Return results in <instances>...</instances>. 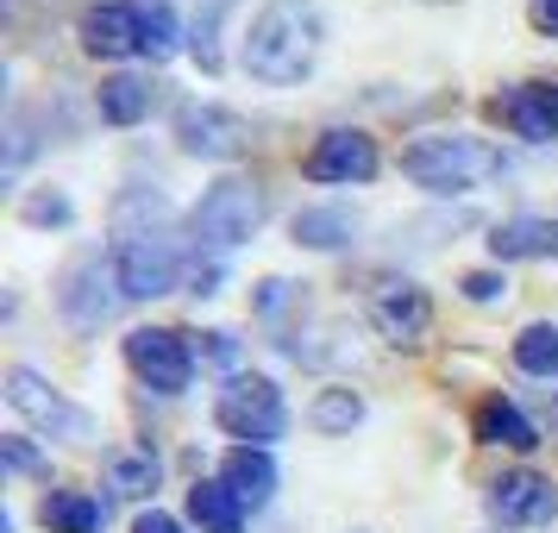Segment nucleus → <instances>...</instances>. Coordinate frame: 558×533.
Returning a JSON list of instances; mask_svg holds the SVG:
<instances>
[{
  "label": "nucleus",
  "mask_w": 558,
  "mask_h": 533,
  "mask_svg": "<svg viewBox=\"0 0 558 533\" xmlns=\"http://www.w3.org/2000/svg\"><path fill=\"white\" fill-rule=\"evenodd\" d=\"M320 45H327V20L314 0H264L245 32V70L264 88H295L320 63Z\"/></svg>",
  "instance_id": "nucleus-1"
},
{
  "label": "nucleus",
  "mask_w": 558,
  "mask_h": 533,
  "mask_svg": "<svg viewBox=\"0 0 558 533\" xmlns=\"http://www.w3.org/2000/svg\"><path fill=\"white\" fill-rule=\"evenodd\" d=\"M502 163V145L489 138H471V132H427L402 152V177L427 195H471L483 182H496Z\"/></svg>",
  "instance_id": "nucleus-2"
},
{
  "label": "nucleus",
  "mask_w": 558,
  "mask_h": 533,
  "mask_svg": "<svg viewBox=\"0 0 558 533\" xmlns=\"http://www.w3.org/2000/svg\"><path fill=\"white\" fill-rule=\"evenodd\" d=\"M214 421L232 433V439H245V446H270L282 439L289 427V402H282V389L270 377H227V389L214 396Z\"/></svg>",
  "instance_id": "nucleus-3"
},
{
  "label": "nucleus",
  "mask_w": 558,
  "mask_h": 533,
  "mask_svg": "<svg viewBox=\"0 0 558 533\" xmlns=\"http://www.w3.org/2000/svg\"><path fill=\"white\" fill-rule=\"evenodd\" d=\"M264 214H270L264 189H257L252 177H227V182H214L202 202H195L189 227H195L202 245H245V239L264 227Z\"/></svg>",
  "instance_id": "nucleus-4"
},
{
  "label": "nucleus",
  "mask_w": 558,
  "mask_h": 533,
  "mask_svg": "<svg viewBox=\"0 0 558 533\" xmlns=\"http://www.w3.org/2000/svg\"><path fill=\"white\" fill-rule=\"evenodd\" d=\"M7 402H13L20 421H32V427L51 433V439H95V414L76 408L63 389H51L32 364H13V371H7Z\"/></svg>",
  "instance_id": "nucleus-5"
},
{
  "label": "nucleus",
  "mask_w": 558,
  "mask_h": 533,
  "mask_svg": "<svg viewBox=\"0 0 558 533\" xmlns=\"http://www.w3.org/2000/svg\"><path fill=\"white\" fill-rule=\"evenodd\" d=\"M113 270H120L126 302H157V295H170V289H177L182 252L163 239V232H126V239L113 245Z\"/></svg>",
  "instance_id": "nucleus-6"
},
{
  "label": "nucleus",
  "mask_w": 558,
  "mask_h": 533,
  "mask_svg": "<svg viewBox=\"0 0 558 533\" xmlns=\"http://www.w3.org/2000/svg\"><path fill=\"white\" fill-rule=\"evenodd\" d=\"M126 364L138 383H151L157 396H182L189 377H195V358H189V339L170 327H132L126 332Z\"/></svg>",
  "instance_id": "nucleus-7"
},
{
  "label": "nucleus",
  "mask_w": 558,
  "mask_h": 533,
  "mask_svg": "<svg viewBox=\"0 0 558 533\" xmlns=\"http://www.w3.org/2000/svg\"><path fill=\"white\" fill-rule=\"evenodd\" d=\"M177 145L202 163H227V157H245L252 145V126L220 101H189L177 107Z\"/></svg>",
  "instance_id": "nucleus-8"
},
{
  "label": "nucleus",
  "mask_w": 558,
  "mask_h": 533,
  "mask_svg": "<svg viewBox=\"0 0 558 533\" xmlns=\"http://www.w3.org/2000/svg\"><path fill=\"white\" fill-rule=\"evenodd\" d=\"M383 170V152L371 132L357 126H327L302 157V177L307 182H371Z\"/></svg>",
  "instance_id": "nucleus-9"
},
{
  "label": "nucleus",
  "mask_w": 558,
  "mask_h": 533,
  "mask_svg": "<svg viewBox=\"0 0 558 533\" xmlns=\"http://www.w3.org/2000/svg\"><path fill=\"white\" fill-rule=\"evenodd\" d=\"M120 295H126V289H120V270L101 264V257H82V264H70V277L57 289V307H63V320L76 332H95L107 314H113Z\"/></svg>",
  "instance_id": "nucleus-10"
},
{
  "label": "nucleus",
  "mask_w": 558,
  "mask_h": 533,
  "mask_svg": "<svg viewBox=\"0 0 558 533\" xmlns=\"http://www.w3.org/2000/svg\"><path fill=\"white\" fill-rule=\"evenodd\" d=\"M489 514L502 521V528H546L558 514V483L539 477V471H502V477L489 483Z\"/></svg>",
  "instance_id": "nucleus-11"
},
{
  "label": "nucleus",
  "mask_w": 558,
  "mask_h": 533,
  "mask_svg": "<svg viewBox=\"0 0 558 533\" xmlns=\"http://www.w3.org/2000/svg\"><path fill=\"white\" fill-rule=\"evenodd\" d=\"M489 113H496L514 138L546 145V138H558V82H514V88H502V95L489 101Z\"/></svg>",
  "instance_id": "nucleus-12"
},
{
  "label": "nucleus",
  "mask_w": 558,
  "mask_h": 533,
  "mask_svg": "<svg viewBox=\"0 0 558 533\" xmlns=\"http://www.w3.org/2000/svg\"><path fill=\"white\" fill-rule=\"evenodd\" d=\"M145 20L151 7H132V0H107L82 20V51L88 57H145Z\"/></svg>",
  "instance_id": "nucleus-13"
},
{
  "label": "nucleus",
  "mask_w": 558,
  "mask_h": 533,
  "mask_svg": "<svg viewBox=\"0 0 558 533\" xmlns=\"http://www.w3.org/2000/svg\"><path fill=\"white\" fill-rule=\"evenodd\" d=\"M371 320H377L383 339H396V346H414V339L433 327L427 289H421V282H377V289H371Z\"/></svg>",
  "instance_id": "nucleus-14"
},
{
  "label": "nucleus",
  "mask_w": 558,
  "mask_h": 533,
  "mask_svg": "<svg viewBox=\"0 0 558 533\" xmlns=\"http://www.w3.org/2000/svg\"><path fill=\"white\" fill-rule=\"evenodd\" d=\"M489 252L514 264V257H558V220L553 214H514L502 227H489Z\"/></svg>",
  "instance_id": "nucleus-15"
},
{
  "label": "nucleus",
  "mask_w": 558,
  "mask_h": 533,
  "mask_svg": "<svg viewBox=\"0 0 558 533\" xmlns=\"http://www.w3.org/2000/svg\"><path fill=\"white\" fill-rule=\"evenodd\" d=\"M220 483H227L245 508H264L270 496H277V464H270L264 446H232L227 464H220Z\"/></svg>",
  "instance_id": "nucleus-16"
},
{
  "label": "nucleus",
  "mask_w": 558,
  "mask_h": 533,
  "mask_svg": "<svg viewBox=\"0 0 558 533\" xmlns=\"http://www.w3.org/2000/svg\"><path fill=\"white\" fill-rule=\"evenodd\" d=\"M95 107H101L107 126H138V120L157 107V82L151 76H107L101 95H95Z\"/></svg>",
  "instance_id": "nucleus-17"
},
{
  "label": "nucleus",
  "mask_w": 558,
  "mask_h": 533,
  "mask_svg": "<svg viewBox=\"0 0 558 533\" xmlns=\"http://www.w3.org/2000/svg\"><path fill=\"white\" fill-rule=\"evenodd\" d=\"M477 439L483 446H508V452H533V446H539V427H533L514 402L489 396V402L477 408Z\"/></svg>",
  "instance_id": "nucleus-18"
},
{
  "label": "nucleus",
  "mask_w": 558,
  "mask_h": 533,
  "mask_svg": "<svg viewBox=\"0 0 558 533\" xmlns=\"http://www.w3.org/2000/svg\"><path fill=\"white\" fill-rule=\"evenodd\" d=\"M38 521L51 533H101L107 508H101V496H88V489H51V496L38 502Z\"/></svg>",
  "instance_id": "nucleus-19"
},
{
  "label": "nucleus",
  "mask_w": 558,
  "mask_h": 533,
  "mask_svg": "<svg viewBox=\"0 0 558 533\" xmlns=\"http://www.w3.org/2000/svg\"><path fill=\"white\" fill-rule=\"evenodd\" d=\"M189 514H195L202 533H245V502H239L220 477H202L189 489Z\"/></svg>",
  "instance_id": "nucleus-20"
},
{
  "label": "nucleus",
  "mask_w": 558,
  "mask_h": 533,
  "mask_svg": "<svg viewBox=\"0 0 558 533\" xmlns=\"http://www.w3.org/2000/svg\"><path fill=\"white\" fill-rule=\"evenodd\" d=\"M357 220L345 214V207H302L295 214V245H307V252H339V245H352Z\"/></svg>",
  "instance_id": "nucleus-21"
},
{
  "label": "nucleus",
  "mask_w": 558,
  "mask_h": 533,
  "mask_svg": "<svg viewBox=\"0 0 558 533\" xmlns=\"http://www.w3.org/2000/svg\"><path fill=\"white\" fill-rule=\"evenodd\" d=\"M307 421H314V433H352L364 421V396L357 389H320L314 408H307Z\"/></svg>",
  "instance_id": "nucleus-22"
},
{
  "label": "nucleus",
  "mask_w": 558,
  "mask_h": 533,
  "mask_svg": "<svg viewBox=\"0 0 558 533\" xmlns=\"http://www.w3.org/2000/svg\"><path fill=\"white\" fill-rule=\"evenodd\" d=\"M514 364H521L527 377H558V327H546V320L521 327V339H514Z\"/></svg>",
  "instance_id": "nucleus-23"
},
{
  "label": "nucleus",
  "mask_w": 558,
  "mask_h": 533,
  "mask_svg": "<svg viewBox=\"0 0 558 533\" xmlns=\"http://www.w3.org/2000/svg\"><path fill=\"white\" fill-rule=\"evenodd\" d=\"M107 489H113V496H145V489H157V458L151 452L107 458Z\"/></svg>",
  "instance_id": "nucleus-24"
},
{
  "label": "nucleus",
  "mask_w": 558,
  "mask_h": 533,
  "mask_svg": "<svg viewBox=\"0 0 558 533\" xmlns=\"http://www.w3.org/2000/svg\"><path fill=\"white\" fill-rule=\"evenodd\" d=\"M70 214L76 207H70V195H57V189H38V195L20 202V220L26 227H70Z\"/></svg>",
  "instance_id": "nucleus-25"
},
{
  "label": "nucleus",
  "mask_w": 558,
  "mask_h": 533,
  "mask_svg": "<svg viewBox=\"0 0 558 533\" xmlns=\"http://www.w3.org/2000/svg\"><path fill=\"white\" fill-rule=\"evenodd\" d=\"M0 464H7L13 477H38V471H51V464L38 458V446H32L26 433H7V439H0Z\"/></svg>",
  "instance_id": "nucleus-26"
},
{
  "label": "nucleus",
  "mask_w": 558,
  "mask_h": 533,
  "mask_svg": "<svg viewBox=\"0 0 558 533\" xmlns=\"http://www.w3.org/2000/svg\"><path fill=\"white\" fill-rule=\"evenodd\" d=\"M220 13H227V0H214V7H207V20H195V32H189V51H195V63H202V70H220V45H214Z\"/></svg>",
  "instance_id": "nucleus-27"
},
{
  "label": "nucleus",
  "mask_w": 558,
  "mask_h": 533,
  "mask_svg": "<svg viewBox=\"0 0 558 533\" xmlns=\"http://www.w3.org/2000/svg\"><path fill=\"white\" fill-rule=\"evenodd\" d=\"M170 51H177V20H170V7H151V20H145V57L163 63Z\"/></svg>",
  "instance_id": "nucleus-28"
},
{
  "label": "nucleus",
  "mask_w": 558,
  "mask_h": 533,
  "mask_svg": "<svg viewBox=\"0 0 558 533\" xmlns=\"http://www.w3.org/2000/svg\"><path fill=\"white\" fill-rule=\"evenodd\" d=\"M458 289H464V295H471V302H502V295H508L502 270H471V277L458 282Z\"/></svg>",
  "instance_id": "nucleus-29"
},
{
  "label": "nucleus",
  "mask_w": 558,
  "mask_h": 533,
  "mask_svg": "<svg viewBox=\"0 0 558 533\" xmlns=\"http://www.w3.org/2000/svg\"><path fill=\"white\" fill-rule=\"evenodd\" d=\"M527 20H533V32L558 38V0H527Z\"/></svg>",
  "instance_id": "nucleus-30"
},
{
  "label": "nucleus",
  "mask_w": 558,
  "mask_h": 533,
  "mask_svg": "<svg viewBox=\"0 0 558 533\" xmlns=\"http://www.w3.org/2000/svg\"><path fill=\"white\" fill-rule=\"evenodd\" d=\"M289 302V282L270 277V282H257V314H277V307Z\"/></svg>",
  "instance_id": "nucleus-31"
},
{
  "label": "nucleus",
  "mask_w": 558,
  "mask_h": 533,
  "mask_svg": "<svg viewBox=\"0 0 558 533\" xmlns=\"http://www.w3.org/2000/svg\"><path fill=\"white\" fill-rule=\"evenodd\" d=\"M207 358H214V364H232V358H239V339H232V332H207Z\"/></svg>",
  "instance_id": "nucleus-32"
},
{
  "label": "nucleus",
  "mask_w": 558,
  "mask_h": 533,
  "mask_svg": "<svg viewBox=\"0 0 558 533\" xmlns=\"http://www.w3.org/2000/svg\"><path fill=\"white\" fill-rule=\"evenodd\" d=\"M132 533H182V521H170V514H138V521H132Z\"/></svg>",
  "instance_id": "nucleus-33"
}]
</instances>
